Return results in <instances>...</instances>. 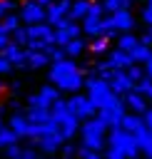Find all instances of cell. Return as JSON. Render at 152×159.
<instances>
[{
	"mask_svg": "<svg viewBox=\"0 0 152 159\" xmlns=\"http://www.w3.org/2000/svg\"><path fill=\"white\" fill-rule=\"evenodd\" d=\"M82 87L87 89V99L92 102L95 109H100V107H105V104L120 99V94H115V92L110 89V82H105V80L97 77V75H87V80H85Z\"/></svg>",
	"mask_w": 152,
	"mask_h": 159,
	"instance_id": "6da1fadb",
	"label": "cell"
},
{
	"mask_svg": "<svg viewBox=\"0 0 152 159\" xmlns=\"http://www.w3.org/2000/svg\"><path fill=\"white\" fill-rule=\"evenodd\" d=\"M80 137H82V144L85 147H92V149H105V132H107V124L100 119V117H87L82 124H80Z\"/></svg>",
	"mask_w": 152,
	"mask_h": 159,
	"instance_id": "7a4b0ae2",
	"label": "cell"
},
{
	"mask_svg": "<svg viewBox=\"0 0 152 159\" xmlns=\"http://www.w3.org/2000/svg\"><path fill=\"white\" fill-rule=\"evenodd\" d=\"M105 144H107V147H117V149H122V154L130 157V159H135V157L140 154V147H137L132 132L122 129L120 124H117V127H110V134H107V142H105Z\"/></svg>",
	"mask_w": 152,
	"mask_h": 159,
	"instance_id": "3957f363",
	"label": "cell"
},
{
	"mask_svg": "<svg viewBox=\"0 0 152 159\" xmlns=\"http://www.w3.org/2000/svg\"><path fill=\"white\" fill-rule=\"evenodd\" d=\"M125 109H127V107H125V102H122V97H120V99H115V102L100 107V109H97V117H100V119L107 124V129H110V127H117V124H120Z\"/></svg>",
	"mask_w": 152,
	"mask_h": 159,
	"instance_id": "277c9868",
	"label": "cell"
},
{
	"mask_svg": "<svg viewBox=\"0 0 152 159\" xmlns=\"http://www.w3.org/2000/svg\"><path fill=\"white\" fill-rule=\"evenodd\" d=\"M60 97V89L55 84H42L35 94H27V107H50Z\"/></svg>",
	"mask_w": 152,
	"mask_h": 159,
	"instance_id": "5b68a950",
	"label": "cell"
},
{
	"mask_svg": "<svg viewBox=\"0 0 152 159\" xmlns=\"http://www.w3.org/2000/svg\"><path fill=\"white\" fill-rule=\"evenodd\" d=\"M67 107H70V112L72 114H77L80 119H87V117H92L97 109L92 107V102L87 99V94H80V92H72V97L67 99Z\"/></svg>",
	"mask_w": 152,
	"mask_h": 159,
	"instance_id": "8992f818",
	"label": "cell"
},
{
	"mask_svg": "<svg viewBox=\"0 0 152 159\" xmlns=\"http://www.w3.org/2000/svg\"><path fill=\"white\" fill-rule=\"evenodd\" d=\"M62 142H65V139H62L60 132H42L40 137L32 139V144H35L42 154H55V152L62 147Z\"/></svg>",
	"mask_w": 152,
	"mask_h": 159,
	"instance_id": "52a82bcc",
	"label": "cell"
},
{
	"mask_svg": "<svg viewBox=\"0 0 152 159\" xmlns=\"http://www.w3.org/2000/svg\"><path fill=\"white\" fill-rule=\"evenodd\" d=\"M20 22H25V25H32V22H42L45 20V7L42 5H37L35 0H25L22 5H20Z\"/></svg>",
	"mask_w": 152,
	"mask_h": 159,
	"instance_id": "ba28073f",
	"label": "cell"
},
{
	"mask_svg": "<svg viewBox=\"0 0 152 159\" xmlns=\"http://www.w3.org/2000/svg\"><path fill=\"white\" fill-rule=\"evenodd\" d=\"M110 20L117 27V32H130L135 27V17H132L130 7H117L115 12H110Z\"/></svg>",
	"mask_w": 152,
	"mask_h": 159,
	"instance_id": "9c48e42d",
	"label": "cell"
},
{
	"mask_svg": "<svg viewBox=\"0 0 152 159\" xmlns=\"http://www.w3.org/2000/svg\"><path fill=\"white\" fill-rule=\"evenodd\" d=\"M27 27V40H42V42H52V35H55V27L50 22H32V25H25Z\"/></svg>",
	"mask_w": 152,
	"mask_h": 159,
	"instance_id": "30bf717a",
	"label": "cell"
},
{
	"mask_svg": "<svg viewBox=\"0 0 152 159\" xmlns=\"http://www.w3.org/2000/svg\"><path fill=\"white\" fill-rule=\"evenodd\" d=\"M77 129H80V117H77V114L67 112L62 119H57V132L62 134V139H65V142H67V139H72V137L77 134Z\"/></svg>",
	"mask_w": 152,
	"mask_h": 159,
	"instance_id": "8fae6325",
	"label": "cell"
},
{
	"mask_svg": "<svg viewBox=\"0 0 152 159\" xmlns=\"http://www.w3.org/2000/svg\"><path fill=\"white\" fill-rule=\"evenodd\" d=\"M82 84H85V75H82V70H77V72L62 77L60 82H55V87H57L60 92H70V94H72V92H80Z\"/></svg>",
	"mask_w": 152,
	"mask_h": 159,
	"instance_id": "7c38bea8",
	"label": "cell"
},
{
	"mask_svg": "<svg viewBox=\"0 0 152 159\" xmlns=\"http://www.w3.org/2000/svg\"><path fill=\"white\" fill-rule=\"evenodd\" d=\"M122 102H125V107L127 109H132V112H137V114H142L150 104H147V97L142 94V92H137L135 87L130 89V92H125L122 94Z\"/></svg>",
	"mask_w": 152,
	"mask_h": 159,
	"instance_id": "4fadbf2b",
	"label": "cell"
},
{
	"mask_svg": "<svg viewBox=\"0 0 152 159\" xmlns=\"http://www.w3.org/2000/svg\"><path fill=\"white\" fill-rule=\"evenodd\" d=\"M70 2L72 0H57V2H50L45 7V22L55 25L60 17H67V10H70Z\"/></svg>",
	"mask_w": 152,
	"mask_h": 159,
	"instance_id": "5bb4252c",
	"label": "cell"
},
{
	"mask_svg": "<svg viewBox=\"0 0 152 159\" xmlns=\"http://www.w3.org/2000/svg\"><path fill=\"white\" fill-rule=\"evenodd\" d=\"M135 87V82L125 75V70H115V75H112V80H110V89L115 92V94H125V92H130Z\"/></svg>",
	"mask_w": 152,
	"mask_h": 159,
	"instance_id": "9a60e30c",
	"label": "cell"
},
{
	"mask_svg": "<svg viewBox=\"0 0 152 159\" xmlns=\"http://www.w3.org/2000/svg\"><path fill=\"white\" fill-rule=\"evenodd\" d=\"M130 62H132L130 52H125V50H120V47H115V50L107 55V65H110L112 70H125Z\"/></svg>",
	"mask_w": 152,
	"mask_h": 159,
	"instance_id": "2e32d148",
	"label": "cell"
},
{
	"mask_svg": "<svg viewBox=\"0 0 152 159\" xmlns=\"http://www.w3.org/2000/svg\"><path fill=\"white\" fill-rule=\"evenodd\" d=\"M50 65V57L42 50H27V70H42Z\"/></svg>",
	"mask_w": 152,
	"mask_h": 159,
	"instance_id": "e0dca14e",
	"label": "cell"
},
{
	"mask_svg": "<svg viewBox=\"0 0 152 159\" xmlns=\"http://www.w3.org/2000/svg\"><path fill=\"white\" fill-rule=\"evenodd\" d=\"M30 122H35V124H42V122H47L52 114H50V107H27L25 112H22Z\"/></svg>",
	"mask_w": 152,
	"mask_h": 159,
	"instance_id": "ac0fdd59",
	"label": "cell"
},
{
	"mask_svg": "<svg viewBox=\"0 0 152 159\" xmlns=\"http://www.w3.org/2000/svg\"><path fill=\"white\" fill-rule=\"evenodd\" d=\"M62 50H65L67 57H77V55L85 52V40H82V37H72V40H67V42L62 45Z\"/></svg>",
	"mask_w": 152,
	"mask_h": 159,
	"instance_id": "d6986e66",
	"label": "cell"
},
{
	"mask_svg": "<svg viewBox=\"0 0 152 159\" xmlns=\"http://www.w3.org/2000/svg\"><path fill=\"white\" fill-rule=\"evenodd\" d=\"M87 7H90V0H75V2H70L67 17H70V20H82L85 12H87Z\"/></svg>",
	"mask_w": 152,
	"mask_h": 159,
	"instance_id": "ffe728a7",
	"label": "cell"
},
{
	"mask_svg": "<svg viewBox=\"0 0 152 159\" xmlns=\"http://www.w3.org/2000/svg\"><path fill=\"white\" fill-rule=\"evenodd\" d=\"M150 55H152V47H150V45H142V42H137V45L130 50V57H132V62H140V65H142V62H145Z\"/></svg>",
	"mask_w": 152,
	"mask_h": 159,
	"instance_id": "44dd1931",
	"label": "cell"
},
{
	"mask_svg": "<svg viewBox=\"0 0 152 159\" xmlns=\"http://www.w3.org/2000/svg\"><path fill=\"white\" fill-rule=\"evenodd\" d=\"M15 142H20V137L15 134V129L7 127V124H2V127H0V149L10 147V144H15Z\"/></svg>",
	"mask_w": 152,
	"mask_h": 159,
	"instance_id": "7402d4cb",
	"label": "cell"
},
{
	"mask_svg": "<svg viewBox=\"0 0 152 159\" xmlns=\"http://www.w3.org/2000/svg\"><path fill=\"white\" fill-rule=\"evenodd\" d=\"M137 42H140V37H135V35H132V30H130V32H122V35L117 37V47H120V50H125V52H130Z\"/></svg>",
	"mask_w": 152,
	"mask_h": 159,
	"instance_id": "603a6c76",
	"label": "cell"
},
{
	"mask_svg": "<svg viewBox=\"0 0 152 159\" xmlns=\"http://www.w3.org/2000/svg\"><path fill=\"white\" fill-rule=\"evenodd\" d=\"M0 25H2V30H5L7 35H10V32H12V30H15L17 25H20V15H12V12H5V15H2V20H0Z\"/></svg>",
	"mask_w": 152,
	"mask_h": 159,
	"instance_id": "cb8c5ba5",
	"label": "cell"
},
{
	"mask_svg": "<svg viewBox=\"0 0 152 159\" xmlns=\"http://www.w3.org/2000/svg\"><path fill=\"white\" fill-rule=\"evenodd\" d=\"M107 45H110V37L97 35V37H92V42H90V50H92L95 55H102V52H107Z\"/></svg>",
	"mask_w": 152,
	"mask_h": 159,
	"instance_id": "d4e9b609",
	"label": "cell"
},
{
	"mask_svg": "<svg viewBox=\"0 0 152 159\" xmlns=\"http://www.w3.org/2000/svg\"><path fill=\"white\" fill-rule=\"evenodd\" d=\"M135 89H137V92H142L145 97H152V77L142 75V77L135 82Z\"/></svg>",
	"mask_w": 152,
	"mask_h": 159,
	"instance_id": "484cf974",
	"label": "cell"
},
{
	"mask_svg": "<svg viewBox=\"0 0 152 159\" xmlns=\"http://www.w3.org/2000/svg\"><path fill=\"white\" fill-rule=\"evenodd\" d=\"M10 40L25 47V45H27V27H25V25H17V27L10 32Z\"/></svg>",
	"mask_w": 152,
	"mask_h": 159,
	"instance_id": "4316f807",
	"label": "cell"
},
{
	"mask_svg": "<svg viewBox=\"0 0 152 159\" xmlns=\"http://www.w3.org/2000/svg\"><path fill=\"white\" fill-rule=\"evenodd\" d=\"M75 154H77V157H82V159H100V157H102V152H100V149H92V147H85V144H80Z\"/></svg>",
	"mask_w": 152,
	"mask_h": 159,
	"instance_id": "83f0119b",
	"label": "cell"
},
{
	"mask_svg": "<svg viewBox=\"0 0 152 159\" xmlns=\"http://www.w3.org/2000/svg\"><path fill=\"white\" fill-rule=\"evenodd\" d=\"M125 75H127V77H130L132 82H137V80H140V77L145 75V70L140 67V62H130V65L125 67Z\"/></svg>",
	"mask_w": 152,
	"mask_h": 159,
	"instance_id": "f1b7e54d",
	"label": "cell"
},
{
	"mask_svg": "<svg viewBox=\"0 0 152 159\" xmlns=\"http://www.w3.org/2000/svg\"><path fill=\"white\" fill-rule=\"evenodd\" d=\"M85 15H90V17H102V15H105L102 2H90V7H87V12H85Z\"/></svg>",
	"mask_w": 152,
	"mask_h": 159,
	"instance_id": "f546056e",
	"label": "cell"
},
{
	"mask_svg": "<svg viewBox=\"0 0 152 159\" xmlns=\"http://www.w3.org/2000/svg\"><path fill=\"white\" fill-rule=\"evenodd\" d=\"M10 72H12V62L0 52V77H2V75H10Z\"/></svg>",
	"mask_w": 152,
	"mask_h": 159,
	"instance_id": "4dcf8cb0",
	"label": "cell"
},
{
	"mask_svg": "<svg viewBox=\"0 0 152 159\" xmlns=\"http://www.w3.org/2000/svg\"><path fill=\"white\" fill-rule=\"evenodd\" d=\"M105 157H107V159H125V154H122V149H117V147H107V152H105Z\"/></svg>",
	"mask_w": 152,
	"mask_h": 159,
	"instance_id": "1f68e13d",
	"label": "cell"
},
{
	"mask_svg": "<svg viewBox=\"0 0 152 159\" xmlns=\"http://www.w3.org/2000/svg\"><path fill=\"white\" fill-rule=\"evenodd\" d=\"M57 152H60L62 157H75V152H77V147H72V144H65V142H62V147H60Z\"/></svg>",
	"mask_w": 152,
	"mask_h": 159,
	"instance_id": "d6a6232c",
	"label": "cell"
},
{
	"mask_svg": "<svg viewBox=\"0 0 152 159\" xmlns=\"http://www.w3.org/2000/svg\"><path fill=\"white\" fill-rule=\"evenodd\" d=\"M142 20H145V25L152 27V5H145V10H142Z\"/></svg>",
	"mask_w": 152,
	"mask_h": 159,
	"instance_id": "836d02e7",
	"label": "cell"
},
{
	"mask_svg": "<svg viewBox=\"0 0 152 159\" xmlns=\"http://www.w3.org/2000/svg\"><path fill=\"white\" fill-rule=\"evenodd\" d=\"M142 119H145V127L152 132V107H147V109L142 112Z\"/></svg>",
	"mask_w": 152,
	"mask_h": 159,
	"instance_id": "e575fe53",
	"label": "cell"
},
{
	"mask_svg": "<svg viewBox=\"0 0 152 159\" xmlns=\"http://www.w3.org/2000/svg\"><path fill=\"white\" fill-rule=\"evenodd\" d=\"M37 157V149H32V147H22V159H35Z\"/></svg>",
	"mask_w": 152,
	"mask_h": 159,
	"instance_id": "d590c367",
	"label": "cell"
},
{
	"mask_svg": "<svg viewBox=\"0 0 152 159\" xmlns=\"http://www.w3.org/2000/svg\"><path fill=\"white\" fill-rule=\"evenodd\" d=\"M140 42H142V45H152V27H150V25H147V30H145V35L140 37Z\"/></svg>",
	"mask_w": 152,
	"mask_h": 159,
	"instance_id": "8d00e7d4",
	"label": "cell"
},
{
	"mask_svg": "<svg viewBox=\"0 0 152 159\" xmlns=\"http://www.w3.org/2000/svg\"><path fill=\"white\" fill-rule=\"evenodd\" d=\"M142 65H145V75H147V77H152V55H150Z\"/></svg>",
	"mask_w": 152,
	"mask_h": 159,
	"instance_id": "74e56055",
	"label": "cell"
},
{
	"mask_svg": "<svg viewBox=\"0 0 152 159\" xmlns=\"http://www.w3.org/2000/svg\"><path fill=\"white\" fill-rule=\"evenodd\" d=\"M140 154H145V157H150V159H152V142H150L147 147H142V149H140Z\"/></svg>",
	"mask_w": 152,
	"mask_h": 159,
	"instance_id": "f35d334b",
	"label": "cell"
},
{
	"mask_svg": "<svg viewBox=\"0 0 152 159\" xmlns=\"http://www.w3.org/2000/svg\"><path fill=\"white\" fill-rule=\"evenodd\" d=\"M10 89H12V92H20V89H22V82H20V80H15V82L10 84Z\"/></svg>",
	"mask_w": 152,
	"mask_h": 159,
	"instance_id": "ab89813d",
	"label": "cell"
},
{
	"mask_svg": "<svg viewBox=\"0 0 152 159\" xmlns=\"http://www.w3.org/2000/svg\"><path fill=\"white\" fill-rule=\"evenodd\" d=\"M7 42H10V35H0V50H2Z\"/></svg>",
	"mask_w": 152,
	"mask_h": 159,
	"instance_id": "60d3db41",
	"label": "cell"
},
{
	"mask_svg": "<svg viewBox=\"0 0 152 159\" xmlns=\"http://www.w3.org/2000/svg\"><path fill=\"white\" fill-rule=\"evenodd\" d=\"M35 2H37V5H42V7H47V5L52 2V0H35Z\"/></svg>",
	"mask_w": 152,
	"mask_h": 159,
	"instance_id": "b9f144b4",
	"label": "cell"
},
{
	"mask_svg": "<svg viewBox=\"0 0 152 159\" xmlns=\"http://www.w3.org/2000/svg\"><path fill=\"white\" fill-rule=\"evenodd\" d=\"M7 10H5V5H2V0H0V20H2V15H5Z\"/></svg>",
	"mask_w": 152,
	"mask_h": 159,
	"instance_id": "7bdbcfd3",
	"label": "cell"
},
{
	"mask_svg": "<svg viewBox=\"0 0 152 159\" xmlns=\"http://www.w3.org/2000/svg\"><path fill=\"white\" fill-rule=\"evenodd\" d=\"M132 5V0H122V7H130Z\"/></svg>",
	"mask_w": 152,
	"mask_h": 159,
	"instance_id": "ee69618b",
	"label": "cell"
},
{
	"mask_svg": "<svg viewBox=\"0 0 152 159\" xmlns=\"http://www.w3.org/2000/svg\"><path fill=\"white\" fill-rule=\"evenodd\" d=\"M2 92H5V82L0 80V94H2Z\"/></svg>",
	"mask_w": 152,
	"mask_h": 159,
	"instance_id": "f6af8a7d",
	"label": "cell"
},
{
	"mask_svg": "<svg viewBox=\"0 0 152 159\" xmlns=\"http://www.w3.org/2000/svg\"><path fill=\"white\" fill-rule=\"evenodd\" d=\"M2 124H5V119H2V112H0V127H2Z\"/></svg>",
	"mask_w": 152,
	"mask_h": 159,
	"instance_id": "bcb514c9",
	"label": "cell"
},
{
	"mask_svg": "<svg viewBox=\"0 0 152 159\" xmlns=\"http://www.w3.org/2000/svg\"><path fill=\"white\" fill-rule=\"evenodd\" d=\"M150 47H152V45H150Z\"/></svg>",
	"mask_w": 152,
	"mask_h": 159,
	"instance_id": "7dc6e473",
	"label": "cell"
}]
</instances>
